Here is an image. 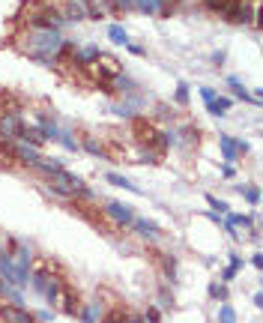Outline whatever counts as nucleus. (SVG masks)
Returning a JSON list of instances; mask_svg holds the SVG:
<instances>
[{
	"instance_id": "nucleus-1",
	"label": "nucleus",
	"mask_w": 263,
	"mask_h": 323,
	"mask_svg": "<svg viewBox=\"0 0 263 323\" xmlns=\"http://www.w3.org/2000/svg\"><path fill=\"white\" fill-rule=\"evenodd\" d=\"M21 48L42 66H54L60 48H63V36H60V30H30L24 36Z\"/></svg>"
},
{
	"instance_id": "nucleus-2",
	"label": "nucleus",
	"mask_w": 263,
	"mask_h": 323,
	"mask_svg": "<svg viewBox=\"0 0 263 323\" xmlns=\"http://www.w3.org/2000/svg\"><path fill=\"white\" fill-rule=\"evenodd\" d=\"M45 180H48V192L60 194V197H69V200H75V197H93V192L84 186V180H81V177H75V174H69L66 168L54 171V174H48Z\"/></svg>"
},
{
	"instance_id": "nucleus-3",
	"label": "nucleus",
	"mask_w": 263,
	"mask_h": 323,
	"mask_svg": "<svg viewBox=\"0 0 263 323\" xmlns=\"http://www.w3.org/2000/svg\"><path fill=\"white\" fill-rule=\"evenodd\" d=\"M30 285L36 293H42L45 299H48V305H57V299H60V278L57 275H51L48 269H36L30 275Z\"/></svg>"
},
{
	"instance_id": "nucleus-4",
	"label": "nucleus",
	"mask_w": 263,
	"mask_h": 323,
	"mask_svg": "<svg viewBox=\"0 0 263 323\" xmlns=\"http://www.w3.org/2000/svg\"><path fill=\"white\" fill-rule=\"evenodd\" d=\"M21 126H24V120H21L18 111L3 114V117H0V141H15L18 132H21Z\"/></svg>"
},
{
	"instance_id": "nucleus-5",
	"label": "nucleus",
	"mask_w": 263,
	"mask_h": 323,
	"mask_svg": "<svg viewBox=\"0 0 263 323\" xmlns=\"http://www.w3.org/2000/svg\"><path fill=\"white\" fill-rule=\"evenodd\" d=\"M0 320L3 323H39L27 308H18V305H3L0 308Z\"/></svg>"
},
{
	"instance_id": "nucleus-6",
	"label": "nucleus",
	"mask_w": 263,
	"mask_h": 323,
	"mask_svg": "<svg viewBox=\"0 0 263 323\" xmlns=\"http://www.w3.org/2000/svg\"><path fill=\"white\" fill-rule=\"evenodd\" d=\"M105 216H108L111 222H117V225H132L135 210H132L129 204H108V207H105Z\"/></svg>"
},
{
	"instance_id": "nucleus-7",
	"label": "nucleus",
	"mask_w": 263,
	"mask_h": 323,
	"mask_svg": "<svg viewBox=\"0 0 263 323\" xmlns=\"http://www.w3.org/2000/svg\"><path fill=\"white\" fill-rule=\"evenodd\" d=\"M135 135H138V141L147 144V147L159 144V132H156L153 123H147V120H135Z\"/></svg>"
},
{
	"instance_id": "nucleus-8",
	"label": "nucleus",
	"mask_w": 263,
	"mask_h": 323,
	"mask_svg": "<svg viewBox=\"0 0 263 323\" xmlns=\"http://www.w3.org/2000/svg\"><path fill=\"white\" fill-rule=\"evenodd\" d=\"M36 126H39V132H42L45 141H57V138H60V126H57L54 117H48V114H36Z\"/></svg>"
},
{
	"instance_id": "nucleus-9",
	"label": "nucleus",
	"mask_w": 263,
	"mask_h": 323,
	"mask_svg": "<svg viewBox=\"0 0 263 323\" xmlns=\"http://www.w3.org/2000/svg\"><path fill=\"white\" fill-rule=\"evenodd\" d=\"M60 12H63L66 21H87V9H84L81 0H66V6Z\"/></svg>"
},
{
	"instance_id": "nucleus-10",
	"label": "nucleus",
	"mask_w": 263,
	"mask_h": 323,
	"mask_svg": "<svg viewBox=\"0 0 263 323\" xmlns=\"http://www.w3.org/2000/svg\"><path fill=\"white\" fill-rule=\"evenodd\" d=\"M132 227L138 230V236H144V239H156L159 236V225L156 222H150V219H132Z\"/></svg>"
},
{
	"instance_id": "nucleus-11",
	"label": "nucleus",
	"mask_w": 263,
	"mask_h": 323,
	"mask_svg": "<svg viewBox=\"0 0 263 323\" xmlns=\"http://www.w3.org/2000/svg\"><path fill=\"white\" fill-rule=\"evenodd\" d=\"M18 138L27 144V147H42L45 144V138H42V132H39V126H21V132H18Z\"/></svg>"
},
{
	"instance_id": "nucleus-12",
	"label": "nucleus",
	"mask_w": 263,
	"mask_h": 323,
	"mask_svg": "<svg viewBox=\"0 0 263 323\" xmlns=\"http://www.w3.org/2000/svg\"><path fill=\"white\" fill-rule=\"evenodd\" d=\"M0 296H3V299H9V302H12V305H18V308H24V299H21L18 288H12V281H6L3 275H0Z\"/></svg>"
},
{
	"instance_id": "nucleus-13",
	"label": "nucleus",
	"mask_w": 263,
	"mask_h": 323,
	"mask_svg": "<svg viewBox=\"0 0 263 323\" xmlns=\"http://www.w3.org/2000/svg\"><path fill=\"white\" fill-rule=\"evenodd\" d=\"M15 156H18V162H24V165H30V168L42 159L39 150H36V147H27V144H18V147H15Z\"/></svg>"
},
{
	"instance_id": "nucleus-14",
	"label": "nucleus",
	"mask_w": 263,
	"mask_h": 323,
	"mask_svg": "<svg viewBox=\"0 0 263 323\" xmlns=\"http://www.w3.org/2000/svg\"><path fill=\"white\" fill-rule=\"evenodd\" d=\"M230 105H233V102H230L228 96H215L212 102H206V108H209L212 117H225V114L230 111Z\"/></svg>"
},
{
	"instance_id": "nucleus-15",
	"label": "nucleus",
	"mask_w": 263,
	"mask_h": 323,
	"mask_svg": "<svg viewBox=\"0 0 263 323\" xmlns=\"http://www.w3.org/2000/svg\"><path fill=\"white\" fill-rule=\"evenodd\" d=\"M78 317H81L84 323H96L99 317H102V308H99V302H87V305H81Z\"/></svg>"
},
{
	"instance_id": "nucleus-16",
	"label": "nucleus",
	"mask_w": 263,
	"mask_h": 323,
	"mask_svg": "<svg viewBox=\"0 0 263 323\" xmlns=\"http://www.w3.org/2000/svg\"><path fill=\"white\" fill-rule=\"evenodd\" d=\"M218 147H222V153H225V159L233 162L239 156V150H236V141L230 138V135H218Z\"/></svg>"
},
{
	"instance_id": "nucleus-17",
	"label": "nucleus",
	"mask_w": 263,
	"mask_h": 323,
	"mask_svg": "<svg viewBox=\"0 0 263 323\" xmlns=\"http://www.w3.org/2000/svg\"><path fill=\"white\" fill-rule=\"evenodd\" d=\"M99 54H102V51H99L96 45H90V48H84V51H75V60L81 66H90L93 60H99Z\"/></svg>"
},
{
	"instance_id": "nucleus-18",
	"label": "nucleus",
	"mask_w": 263,
	"mask_h": 323,
	"mask_svg": "<svg viewBox=\"0 0 263 323\" xmlns=\"http://www.w3.org/2000/svg\"><path fill=\"white\" fill-rule=\"evenodd\" d=\"M242 263H245V260L239 258V255H230V263H228V269H225V275H222V278H225V281H233V275L242 269Z\"/></svg>"
},
{
	"instance_id": "nucleus-19",
	"label": "nucleus",
	"mask_w": 263,
	"mask_h": 323,
	"mask_svg": "<svg viewBox=\"0 0 263 323\" xmlns=\"http://www.w3.org/2000/svg\"><path fill=\"white\" fill-rule=\"evenodd\" d=\"M66 305H63V311L66 314H72V317H78V311H81V302H78V296L72 291H66V299H63Z\"/></svg>"
},
{
	"instance_id": "nucleus-20",
	"label": "nucleus",
	"mask_w": 263,
	"mask_h": 323,
	"mask_svg": "<svg viewBox=\"0 0 263 323\" xmlns=\"http://www.w3.org/2000/svg\"><path fill=\"white\" fill-rule=\"evenodd\" d=\"M12 162H18L15 147H9V141H0V165H12Z\"/></svg>"
},
{
	"instance_id": "nucleus-21",
	"label": "nucleus",
	"mask_w": 263,
	"mask_h": 323,
	"mask_svg": "<svg viewBox=\"0 0 263 323\" xmlns=\"http://www.w3.org/2000/svg\"><path fill=\"white\" fill-rule=\"evenodd\" d=\"M102 323H129V314H126L123 305H117V308H111L108 317H102Z\"/></svg>"
},
{
	"instance_id": "nucleus-22",
	"label": "nucleus",
	"mask_w": 263,
	"mask_h": 323,
	"mask_svg": "<svg viewBox=\"0 0 263 323\" xmlns=\"http://www.w3.org/2000/svg\"><path fill=\"white\" fill-rule=\"evenodd\" d=\"M108 36H111V39H114L117 45H123V48L129 45V36H126V30H123L120 24H111V27H108Z\"/></svg>"
},
{
	"instance_id": "nucleus-23",
	"label": "nucleus",
	"mask_w": 263,
	"mask_h": 323,
	"mask_svg": "<svg viewBox=\"0 0 263 323\" xmlns=\"http://www.w3.org/2000/svg\"><path fill=\"white\" fill-rule=\"evenodd\" d=\"M57 141L63 144L66 150H72V153H78V147H81V144L75 141V135H72V132H66V129H60V138H57Z\"/></svg>"
},
{
	"instance_id": "nucleus-24",
	"label": "nucleus",
	"mask_w": 263,
	"mask_h": 323,
	"mask_svg": "<svg viewBox=\"0 0 263 323\" xmlns=\"http://www.w3.org/2000/svg\"><path fill=\"white\" fill-rule=\"evenodd\" d=\"M218 323H236V311H233V305L222 302V308H218Z\"/></svg>"
},
{
	"instance_id": "nucleus-25",
	"label": "nucleus",
	"mask_w": 263,
	"mask_h": 323,
	"mask_svg": "<svg viewBox=\"0 0 263 323\" xmlns=\"http://www.w3.org/2000/svg\"><path fill=\"white\" fill-rule=\"evenodd\" d=\"M141 12H147V15H156L159 12V0H132Z\"/></svg>"
},
{
	"instance_id": "nucleus-26",
	"label": "nucleus",
	"mask_w": 263,
	"mask_h": 323,
	"mask_svg": "<svg viewBox=\"0 0 263 323\" xmlns=\"http://www.w3.org/2000/svg\"><path fill=\"white\" fill-rule=\"evenodd\" d=\"M239 194H242L248 204H257V200H260V189H257V186H239Z\"/></svg>"
},
{
	"instance_id": "nucleus-27",
	"label": "nucleus",
	"mask_w": 263,
	"mask_h": 323,
	"mask_svg": "<svg viewBox=\"0 0 263 323\" xmlns=\"http://www.w3.org/2000/svg\"><path fill=\"white\" fill-rule=\"evenodd\" d=\"M108 183H114V186H120V189H129V192H141L138 186H132L126 177H120V174H108Z\"/></svg>"
},
{
	"instance_id": "nucleus-28",
	"label": "nucleus",
	"mask_w": 263,
	"mask_h": 323,
	"mask_svg": "<svg viewBox=\"0 0 263 323\" xmlns=\"http://www.w3.org/2000/svg\"><path fill=\"white\" fill-rule=\"evenodd\" d=\"M228 84H230V87H233V90H236V96L248 99V102H257V99H254V96H248V93H245V87H242V81H239L236 75H230V78H228Z\"/></svg>"
},
{
	"instance_id": "nucleus-29",
	"label": "nucleus",
	"mask_w": 263,
	"mask_h": 323,
	"mask_svg": "<svg viewBox=\"0 0 263 323\" xmlns=\"http://www.w3.org/2000/svg\"><path fill=\"white\" fill-rule=\"evenodd\" d=\"M30 249L27 246H18V258H15V266H24V269H30Z\"/></svg>"
},
{
	"instance_id": "nucleus-30",
	"label": "nucleus",
	"mask_w": 263,
	"mask_h": 323,
	"mask_svg": "<svg viewBox=\"0 0 263 323\" xmlns=\"http://www.w3.org/2000/svg\"><path fill=\"white\" fill-rule=\"evenodd\" d=\"M84 150H87V153H93V156H102V153H105V150H102V144L93 141V138H84Z\"/></svg>"
},
{
	"instance_id": "nucleus-31",
	"label": "nucleus",
	"mask_w": 263,
	"mask_h": 323,
	"mask_svg": "<svg viewBox=\"0 0 263 323\" xmlns=\"http://www.w3.org/2000/svg\"><path fill=\"white\" fill-rule=\"evenodd\" d=\"M206 200H209V207H212V210H218V213H230L228 200H218V197H212V194H209Z\"/></svg>"
},
{
	"instance_id": "nucleus-32",
	"label": "nucleus",
	"mask_w": 263,
	"mask_h": 323,
	"mask_svg": "<svg viewBox=\"0 0 263 323\" xmlns=\"http://www.w3.org/2000/svg\"><path fill=\"white\" fill-rule=\"evenodd\" d=\"M177 6H180V0H159V12H164V15H170Z\"/></svg>"
},
{
	"instance_id": "nucleus-33",
	"label": "nucleus",
	"mask_w": 263,
	"mask_h": 323,
	"mask_svg": "<svg viewBox=\"0 0 263 323\" xmlns=\"http://www.w3.org/2000/svg\"><path fill=\"white\" fill-rule=\"evenodd\" d=\"M177 102H180V105L189 102V84H180V87H177Z\"/></svg>"
},
{
	"instance_id": "nucleus-34",
	"label": "nucleus",
	"mask_w": 263,
	"mask_h": 323,
	"mask_svg": "<svg viewBox=\"0 0 263 323\" xmlns=\"http://www.w3.org/2000/svg\"><path fill=\"white\" fill-rule=\"evenodd\" d=\"M200 96H203V102H212V99H215V90H212V87H200Z\"/></svg>"
},
{
	"instance_id": "nucleus-35",
	"label": "nucleus",
	"mask_w": 263,
	"mask_h": 323,
	"mask_svg": "<svg viewBox=\"0 0 263 323\" xmlns=\"http://www.w3.org/2000/svg\"><path fill=\"white\" fill-rule=\"evenodd\" d=\"M209 293H212V296H222V299H228V291H225V288H218V285H209Z\"/></svg>"
},
{
	"instance_id": "nucleus-36",
	"label": "nucleus",
	"mask_w": 263,
	"mask_h": 323,
	"mask_svg": "<svg viewBox=\"0 0 263 323\" xmlns=\"http://www.w3.org/2000/svg\"><path fill=\"white\" fill-rule=\"evenodd\" d=\"M126 48H129L132 54H138V57H144V54H147V48H141V45H132V42L126 45Z\"/></svg>"
},
{
	"instance_id": "nucleus-37",
	"label": "nucleus",
	"mask_w": 263,
	"mask_h": 323,
	"mask_svg": "<svg viewBox=\"0 0 263 323\" xmlns=\"http://www.w3.org/2000/svg\"><path fill=\"white\" fill-rule=\"evenodd\" d=\"M51 317H54V311H39V317H36V320H51Z\"/></svg>"
},
{
	"instance_id": "nucleus-38",
	"label": "nucleus",
	"mask_w": 263,
	"mask_h": 323,
	"mask_svg": "<svg viewBox=\"0 0 263 323\" xmlns=\"http://www.w3.org/2000/svg\"><path fill=\"white\" fill-rule=\"evenodd\" d=\"M222 177H233V165H225V168H222Z\"/></svg>"
},
{
	"instance_id": "nucleus-39",
	"label": "nucleus",
	"mask_w": 263,
	"mask_h": 323,
	"mask_svg": "<svg viewBox=\"0 0 263 323\" xmlns=\"http://www.w3.org/2000/svg\"><path fill=\"white\" fill-rule=\"evenodd\" d=\"M251 263H254V266L260 269V266H263V255H254V258H251Z\"/></svg>"
}]
</instances>
